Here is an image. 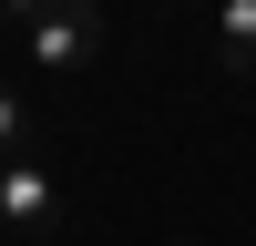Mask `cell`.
I'll use <instances>...</instances> for the list:
<instances>
[{"label": "cell", "instance_id": "1", "mask_svg": "<svg viewBox=\"0 0 256 246\" xmlns=\"http://www.w3.org/2000/svg\"><path fill=\"white\" fill-rule=\"evenodd\" d=\"M0 226H20V236H52L62 226V174L41 164V144L31 154H0Z\"/></svg>", "mask_w": 256, "mask_h": 246}, {"label": "cell", "instance_id": "5", "mask_svg": "<svg viewBox=\"0 0 256 246\" xmlns=\"http://www.w3.org/2000/svg\"><path fill=\"white\" fill-rule=\"evenodd\" d=\"M52 10H82V0H0V20H10V31H31V20H52Z\"/></svg>", "mask_w": 256, "mask_h": 246}, {"label": "cell", "instance_id": "2", "mask_svg": "<svg viewBox=\"0 0 256 246\" xmlns=\"http://www.w3.org/2000/svg\"><path fill=\"white\" fill-rule=\"evenodd\" d=\"M92 52H102V0L52 10V20H31V31H20V62H31V72H82Z\"/></svg>", "mask_w": 256, "mask_h": 246}, {"label": "cell", "instance_id": "3", "mask_svg": "<svg viewBox=\"0 0 256 246\" xmlns=\"http://www.w3.org/2000/svg\"><path fill=\"white\" fill-rule=\"evenodd\" d=\"M205 52H216V72L256 82V0H226V10L205 20Z\"/></svg>", "mask_w": 256, "mask_h": 246}, {"label": "cell", "instance_id": "6", "mask_svg": "<svg viewBox=\"0 0 256 246\" xmlns=\"http://www.w3.org/2000/svg\"><path fill=\"white\" fill-rule=\"evenodd\" d=\"M195 10H205V20H216V10H226V0H195Z\"/></svg>", "mask_w": 256, "mask_h": 246}, {"label": "cell", "instance_id": "4", "mask_svg": "<svg viewBox=\"0 0 256 246\" xmlns=\"http://www.w3.org/2000/svg\"><path fill=\"white\" fill-rule=\"evenodd\" d=\"M0 154H31V113H20V92H0Z\"/></svg>", "mask_w": 256, "mask_h": 246}]
</instances>
